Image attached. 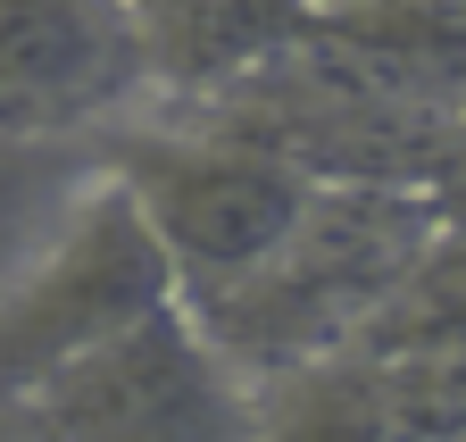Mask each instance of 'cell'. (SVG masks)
<instances>
[{
    "instance_id": "5",
    "label": "cell",
    "mask_w": 466,
    "mask_h": 442,
    "mask_svg": "<svg viewBox=\"0 0 466 442\" xmlns=\"http://www.w3.org/2000/svg\"><path fill=\"white\" fill-rule=\"evenodd\" d=\"M150 100L126 0H0V134L76 142Z\"/></svg>"
},
{
    "instance_id": "3",
    "label": "cell",
    "mask_w": 466,
    "mask_h": 442,
    "mask_svg": "<svg viewBox=\"0 0 466 442\" xmlns=\"http://www.w3.org/2000/svg\"><path fill=\"white\" fill-rule=\"evenodd\" d=\"M100 159L134 184V200L150 209V226L167 234L184 293H217L233 275H250L291 226L309 217L317 184L291 150L242 134V126H108Z\"/></svg>"
},
{
    "instance_id": "2",
    "label": "cell",
    "mask_w": 466,
    "mask_h": 442,
    "mask_svg": "<svg viewBox=\"0 0 466 442\" xmlns=\"http://www.w3.org/2000/svg\"><path fill=\"white\" fill-rule=\"evenodd\" d=\"M175 293L184 267L167 234L150 226L134 184L92 150V176L67 192V209L0 267V401H34L50 375H67Z\"/></svg>"
},
{
    "instance_id": "8",
    "label": "cell",
    "mask_w": 466,
    "mask_h": 442,
    "mask_svg": "<svg viewBox=\"0 0 466 442\" xmlns=\"http://www.w3.org/2000/svg\"><path fill=\"white\" fill-rule=\"evenodd\" d=\"M92 176V159H76L67 142H25V134H0V267H9L58 209L67 192Z\"/></svg>"
},
{
    "instance_id": "7",
    "label": "cell",
    "mask_w": 466,
    "mask_h": 442,
    "mask_svg": "<svg viewBox=\"0 0 466 442\" xmlns=\"http://www.w3.org/2000/svg\"><path fill=\"white\" fill-rule=\"evenodd\" d=\"M142 59H150V100H225L258 67L291 59L325 0H126Z\"/></svg>"
},
{
    "instance_id": "4",
    "label": "cell",
    "mask_w": 466,
    "mask_h": 442,
    "mask_svg": "<svg viewBox=\"0 0 466 442\" xmlns=\"http://www.w3.org/2000/svg\"><path fill=\"white\" fill-rule=\"evenodd\" d=\"M17 417L42 434H175V442L250 434L258 375L208 334L192 293H175L67 375H50L34 401H17Z\"/></svg>"
},
{
    "instance_id": "1",
    "label": "cell",
    "mask_w": 466,
    "mask_h": 442,
    "mask_svg": "<svg viewBox=\"0 0 466 442\" xmlns=\"http://www.w3.org/2000/svg\"><path fill=\"white\" fill-rule=\"evenodd\" d=\"M441 217H450V200L433 184L325 176L300 226H291L250 275H233L217 293H192V309L208 317V334L258 384L300 375L317 359L359 351V334L400 293V275L441 234Z\"/></svg>"
},
{
    "instance_id": "6",
    "label": "cell",
    "mask_w": 466,
    "mask_h": 442,
    "mask_svg": "<svg viewBox=\"0 0 466 442\" xmlns=\"http://www.w3.org/2000/svg\"><path fill=\"white\" fill-rule=\"evenodd\" d=\"M258 426L283 434H425L466 442V351H341L258 384Z\"/></svg>"
}]
</instances>
